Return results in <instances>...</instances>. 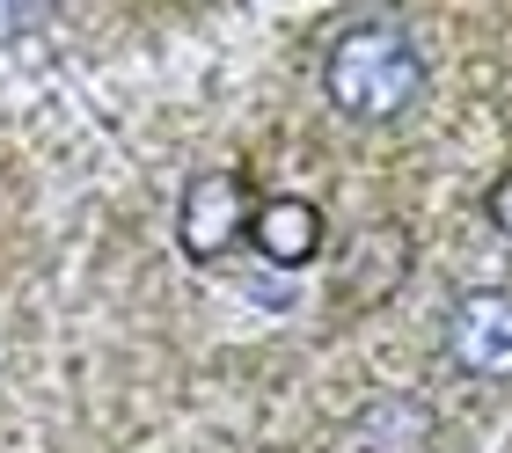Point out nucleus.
<instances>
[{
  "instance_id": "3",
  "label": "nucleus",
  "mask_w": 512,
  "mask_h": 453,
  "mask_svg": "<svg viewBox=\"0 0 512 453\" xmlns=\"http://www.w3.org/2000/svg\"><path fill=\"white\" fill-rule=\"evenodd\" d=\"M249 190L242 176H198L191 190H183V212H176V234H183V256H198V264H213V256H227L249 234Z\"/></svg>"
},
{
  "instance_id": "5",
  "label": "nucleus",
  "mask_w": 512,
  "mask_h": 453,
  "mask_svg": "<svg viewBox=\"0 0 512 453\" xmlns=\"http://www.w3.org/2000/svg\"><path fill=\"white\" fill-rule=\"evenodd\" d=\"M483 212H491V220H498V227L512 234V169H505V176H498L491 190H483Z\"/></svg>"
},
{
  "instance_id": "2",
  "label": "nucleus",
  "mask_w": 512,
  "mask_h": 453,
  "mask_svg": "<svg viewBox=\"0 0 512 453\" xmlns=\"http://www.w3.org/2000/svg\"><path fill=\"white\" fill-rule=\"evenodd\" d=\"M447 359L469 380H512V293L483 285V293H461L447 315Z\"/></svg>"
},
{
  "instance_id": "4",
  "label": "nucleus",
  "mask_w": 512,
  "mask_h": 453,
  "mask_svg": "<svg viewBox=\"0 0 512 453\" xmlns=\"http://www.w3.org/2000/svg\"><path fill=\"white\" fill-rule=\"evenodd\" d=\"M249 234H256V249H264L271 264L300 271V264H315V249H322V212L308 198H264L249 212Z\"/></svg>"
},
{
  "instance_id": "1",
  "label": "nucleus",
  "mask_w": 512,
  "mask_h": 453,
  "mask_svg": "<svg viewBox=\"0 0 512 453\" xmlns=\"http://www.w3.org/2000/svg\"><path fill=\"white\" fill-rule=\"evenodd\" d=\"M322 95L359 125H388L425 95V52L410 44L403 22H359L322 59Z\"/></svg>"
}]
</instances>
